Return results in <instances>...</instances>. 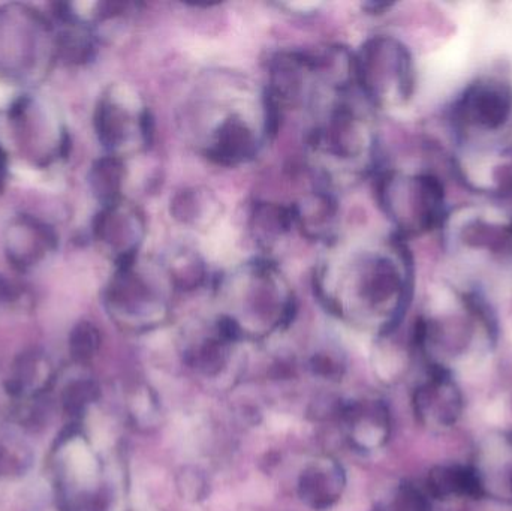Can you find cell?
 <instances>
[{"instance_id":"obj_1","label":"cell","mask_w":512,"mask_h":511,"mask_svg":"<svg viewBox=\"0 0 512 511\" xmlns=\"http://www.w3.org/2000/svg\"><path fill=\"white\" fill-rule=\"evenodd\" d=\"M402 237L376 245H331L315 287L333 314L391 332L414 291V266Z\"/></svg>"},{"instance_id":"obj_2","label":"cell","mask_w":512,"mask_h":511,"mask_svg":"<svg viewBox=\"0 0 512 511\" xmlns=\"http://www.w3.org/2000/svg\"><path fill=\"white\" fill-rule=\"evenodd\" d=\"M495 339V315L486 299L472 290L448 291L415 329V341L430 366L451 374L453 366L489 350Z\"/></svg>"},{"instance_id":"obj_3","label":"cell","mask_w":512,"mask_h":511,"mask_svg":"<svg viewBox=\"0 0 512 511\" xmlns=\"http://www.w3.org/2000/svg\"><path fill=\"white\" fill-rule=\"evenodd\" d=\"M309 147L327 179L345 182L360 179L372 168L376 135L369 119L340 99L310 132Z\"/></svg>"},{"instance_id":"obj_4","label":"cell","mask_w":512,"mask_h":511,"mask_svg":"<svg viewBox=\"0 0 512 511\" xmlns=\"http://www.w3.org/2000/svg\"><path fill=\"white\" fill-rule=\"evenodd\" d=\"M459 149L512 146V86L498 77L469 84L450 111Z\"/></svg>"},{"instance_id":"obj_5","label":"cell","mask_w":512,"mask_h":511,"mask_svg":"<svg viewBox=\"0 0 512 511\" xmlns=\"http://www.w3.org/2000/svg\"><path fill=\"white\" fill-rule=\"evenodd\" d=\"M378 201L402 239L441 228L448 215L444 185L430 173L385 171L379 177Z\"/></svg>"},{"instance_id":"obj_6","label":"cell","mask_w":512,"mask_h":511,"mask_svg":"<svg viewBox=\"0 0 512 511\" xmlns=\"http://www.w3.org/2000/svg\"><path fill=\"white\" fill-rule=\"evenodd\" d=\"M354 75L367 101L376 107H402L414 95V59L393 36H375L363 44L354 56Z\"/></svg>"},{"instance_id":"obj_7","label":"cell","mask_w":512,"mask_h":511,"mask_svg":"<svg viewBox=\"0 0 512 511\" xmlns=\"http://www.w3.org/2000/svg\"><path fill=\"white\" fill-rule=\"evenodd\" d=\"M441 228L453 254L512 263V216L502 210L462 206L448 213Z\"/></svg>"},{"instance_id":"obj_8","label":"cell","mask_w":512,"mask_h":511,"mask_svg":"<svg viewBox=\"0 0 512 511\" xmlns=\"http://www.w3.org/2000/svg\"><path fill=\"white\" fill-rule=\"evenodd\" d=\"M167 284L164 266H143L138 258L120 264L107 290L108 309L129 326H153L167 315Z\"/></svg>"},{"instance_id":"obj_9","label":"cell","mask_w":512,"mask_h":511,"mask_svg":"<svg viewBox=\"0 0 512 511\" xmlns=\"http://www.w3.org/2000/svg\"><path fill=\"white\" fill-rule=\"evenodd\" d=\"M221 293L248 314L268 317L271 326L288 323L294 314V299L286 279L270 261L243 264L222 281Z\"/></svg>"},{"instance_id":"obj_10","label":"cell","mask_w":512,"mask_h":511,"mask_svg":"<svg viewBox=\"0 0 512 511\" xmlns=\"http://www.w3.org/2000/svg\"><path fill=\"white\" fill-rule=\"evenodd\" d=\"M95 126L101 143L117 158L146 150L152 143L153 119L149 108L131 90L108 93L99 102Z\"/></svg>"},{"instance_id":"obj_11","label":"cell","mask_w":512,"mask_h":511,"mask_svg":"<svg viewBox=\"0 0 512 511\" xmlns=\"http://www.w3.org/2000/svg\"><path fill=\"white\" fill-rule=\"evenodd\" d=\"M93 233L116 258L117 266L138 258L146 221L138 207L119 200L104 206L93 222Z\"/></svg>"},{"instance_id":"obj_12","label":"cell","mask_w":512,"mask_h":511,"mask_svg":"<svg viewBox=\"0 0 512 511\" xmlns=\"http://www.w3.org/2000/svg\"><path fill=\"white\" fill-rule=\"evenodd\" d=\"M415 413L430 428H451L463 413V396L453 374L432 368L414 396Z\"/></svg>"},{"instance_id":"obj_13","label":"cell","mask_w":512,"mask_h":511,"mask_svg":"<svg viewBox=\"0 0 512 511\" xmlns=\"http://www.w3.org/2000/svg\"><path fill=\"white\" fill-rule=\"evenodd\" d=\"M427 491L436 500L448 501L457 498H481L483 480L477 468L466 465H441L429 474Z\"/></svg>"},{"instance_id":"obj_14","label":"cell","mask_w":512,"mask_h":511,"mask_svg":"<svg viewBox=\"0 0 512 511\" xmlns=\"http://www.w3.org/2000/svg\"><path fill=\"white\" fill-rule=\"evenodd\" d=\"M294 222L304 236L313 240H331L336 230L337 204L330 194L313 192L291 207Z\"/></svg>"},{"instance_id":"obj_15","label":"cell","mask_w":512,"mask_h":511,"mask_svg":"<svg viewBox=\"0 0 512 511\" xmlns=\"http://www.w3.org/2000/svg\"><path fill=\"white\" fill-rule=\"evenodd\" d=\"M171 213L189 227L207 228L221 215V203L206 188H186L171 200Z\"/></svg>"},{"instance_id":"obj_16","label":"cell","mask_w":512,"mask_h":511,"mask_svg":"<svg viewBox=\"0 0 512 511\" xmlns=\"http://www.w3.org/2000/svg\"><path fill=\"white\" fill-rule=\"evenodd\" d=\"M294 213L291 207L280 204L258 203L252 213V231L256 242L270 249L294 227Z\"/></svg>"},{"instance_id":"obj_17","label":"cell","mask_w":512,"mask_h":511,"mask_svg":"<svg viewBox=\"0 0 512 511\" xmlns=\"http://www.w3.org/2000/svg\"><path fill=\"white\" fill-rule=\"evenodd\" d=\"M123 180H125V167H123L122 158L117 156L110 155L99 159L90 171L93 194L104 206L122 200L120 192H122Z\"/></svg>"},{"instance_id":"obj_18","label":"cell","mask_w":512,"mask_h":511,"mask_svg":"<svg viewBox=\"0 0 512 511\" xmlns=\"http://www.w3.org/2000/svg\"><path fill=\"white\" fill-rule=\"evenodd\" d=\"M164 269L171 285L180 290H194L206 279V267L203 261L194 251H188V249L171 255Z\"/></svg>"},{"instance_id":"obj_19","label":"cell","mask_w":512,"mask_h":511,"mask_svg":"<svg viewBox=\"0 0 512 511\" xmlns=\"http://www.w3.org/2000/svg\"><path fill=\"white\" fill-rule=\"evenodd\" d=\"M57 50L60 56L72 63L89 62L95 53L92 38L89 32L83 27H78V20L75 18L71 23V29L60 33L57 38Z\"/></svg>"},{"instance_id":"obj_20","label":"cell","mask_w":512,"mask_h":511,"mask_svg":"<svg viewBox=\"0 0 512 511\" xmlns=\"http://www.w3.org/2000/svg\"><path fill=\"white\" fill-rule=\"evenodd\" d=\"M101 345L99 330L92 323L77 324L69 336V351L75 362H87L98 353Z\"/></svg>"},{"instance_id":"obj_21","label":"cell","mask_w":512,"mask_h":511,"mask_svg":"<svg viewBox=\"0 0 512 511\" xmlns=\"http://www.w3.org/2000/svg\"><path fill=\"white\" fill-rule=\"evenodd\" d=\"M429 498L420 489L411 485H403L391 495L390 501L381 511H430Z\"/></svg>"},{"instance_id":"obj_22","label":"cell","mask_w":512,"mask_h":511,"mask_svg":"<svg viewBox=\"0 0 512 511\" xmlns=\"http://www.w3.org/2000/svg\"><path fill=\"white\" fill-rule=\"evenodd\" d=\"M96 386L92 381H74L63 393V405L69 414H80L96 398Z\"/></svg>"},{"instance_id":"obj_23","label":"cell","mask_w":512,"mask_h":511,"mask_svg":"<svg viewBox=\"0 0 512 511\" xmlns=\"http://www.w3.org/2000/svg\"><path fill=\"white\" fill-rule=\"evenodd\" d=\"M27 458L23 450L0 444V479H14L27 468Z\"/></svg>"},{"instance_id":"obj_24","label":"cell","mask_w":512,"mask_h":511,"mask_svg":"<svg viewBox=\"0 0 512 511\" xmlns=\"http://www.w3.org/2000/svg\"><path fill=\"white\" fill-rule=\"evenodd\" d=\"M498 473L504 474L502 477V486L505 488L504 498H510L512 501V459L510 464L502 465V470H498Z\"/></svg>"},{"instance_id":"obj_25","label":"cell","mask_w":512,"mask_h":511,"mask_svg":"<svg viewBox=\"0 0 512 511\" xmlns=\"http://www.w3.org/2000/svg\"><path fill=\"white\" fill-rule=\"evenodd\" d=\"M50 511H54V510H50Z\"/></svg>"}]
</instances>
